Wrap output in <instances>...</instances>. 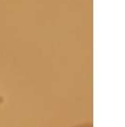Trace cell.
Returning a JSON list of instances; mask_svg holds the SVG:
<instances>
[{
    "label": "cell",
    "mask_w": 125,
    "mask_h": 127,
    "mask_svg": "<svg viewBox=\"0 0 125 127\" xmlns=\"http://www.w3.org/2000/svg\"><path fill=\"white\" fill-rule=\"evenodd\" d=\"M75 127H94L93 123H84V124H80Z\"/></svg>",
    "instance_id": "6da1fadb"
}]
</instances>
